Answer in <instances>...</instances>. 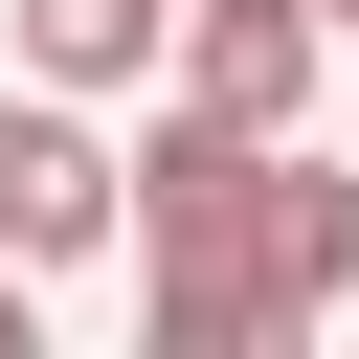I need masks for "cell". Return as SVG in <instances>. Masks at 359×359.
<instances>
[{
  "mask_svg": "<svg viewBox=\"0 0 359 359\" xmlns=\"http://www.w3.org/2000/svg\"><path fill=\"white\" fill-rule=\"evenodd\" d=\"M22 67L45 90H157L180 67V0H22Z\"/></svg>",
  "mask_w": 359,
  "mask_h": 359,
  "instance_id": "cell-5",
  "label": "cell"
},
{
  "mask_svg": "<svg viewBox=\"0 0 359 359\" xmlns=\"http://www.w3.org/2000/svg\"><path fill=\"white\" fill-rule=\"evenodd\" d=\"M0 359H45V269H22V247H0Z\"/></svg>",
  "mask_w": 359,
  "mask_h": 359,
  "instance_id": "cell-6",
  "label": "cell"
},
{
  "mask_svg": "<svg viewBox=\"0 0 359 359\" xmlns=\"http://www.w3.org/2000/svg\"><path fill=\"white\" fill-rule=\"evenodd\" d=\"M135 337L157 359H269L292 292H269V135L247 112H157L135 135Z\"/></svg>",
  "mask_w": 359,
  "mask_h": 359,
  "instance_id": "cell-1",
  "label": "cell"
},
{
  "mask_svg": "<svg viewBox=\"0 0 359 359\" xmlns=\"http://www.w3.org/2000/svg\"><path fill=\"white\" fill-rule=\"evenodd\" d=\"M337 67H359V0H337Z\"/></svg>",
  "mask_w": 359,
  "mask_h": 359,
  "instance_id": "cell-7",
  "label": "cell"
},
{
  "mask_svg": "<svg viewBox=\"0 0 359 359\" xmlns=\"http://www.w3.org/2000/svg\"><path fill=\"white\" fill-rule=\"evenodd\" d=\"M269 292H292V337L359 314V180H314L292 135H269Z\"/></svg>",
  "mask_w": 359,
  "mask_h": 359,
  "instance_id": "cell-4",
  "label": "cell"
},
{
  "mask_svg": "<svg viewBox=\"0 0 359 359\" xmlns=\"http://www.w3.org/2000/svg\"><path fill=\"white\" fill-rule=\"evenodd\" d=\"M314 67H337V0H180V90H202V112L292 135V112H314Z\"/></svg>",
  "mask_w": 359,
  "mask_h": 359,
  "instance_id": "cell-3",
  "label": "cell"
},
{
  "mask_svg": "<svg viewBox=\"0 0 359 359\" xmlns=\"http://www.w3.org/2000/svg\"><path fill=\"white\" fill-rule=\"evenodd\" d=\"M0 247L22 269H90V247H135V157L90 135V90H0Z\"/></svg>",
  "mask_w": 359,
  "mask_h": 359,
  "instance_id": "cell-2",
  "label": "cell"
}]
</instances>
